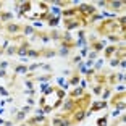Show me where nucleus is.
<instances>
[{"instance_id": "f257e3e1", "label": "nucleus", "mask_w": 126, "mask_h": 126, "mask_svg": "<svg viewBox=\"0 0 126 126\" xmlns=\"http://www.w3.org/2000/svg\"><path fill=\"white\" fill-rule=\"evenodd\" d=\"M94 11H95V8H94L92 5H81V7H79V10H78V13L84 16V18H82L84 21H87V16H89V15H94Z\"/></svg>"}, {"instance_id": "f03ea898", "label": "nucleus", "mask_w": 126, "mask_h": 126, "mask_svg": "<svg viewBox=\"0 0 126 126\" xmlns=\"http://www.w3.org/2000/svg\"><path fill=\"white\" fill-rule=\"evenodd\" d=\"M53 125H55V126H68V125H70V121L61 120V118H55V120H53Z\"/></svg>"}, {"instance_id": "7ed1b4c3", "label": "nucleus", "mask_w": 126, "mask_h": 126, "mask_svg": "<svg viewBox=\"0 0 126 126\" xmlns=\"http://www.w3.org/2000/svg\"><path fill=\"white\" fill-rule=\"evenodd\" d=\"M105 105H107L105 102H95V104L92 105V108H91V112H95V110H99V108H104Z\"/></svg>"}, {"instance_id": "20e7f679", "label": "nucleus", "mask_w": 126, "mask_h": 126, "mask_svg": "<svg viewBox=\"0 0 126 126\" xmlns=\"http://www.w3.org/2000/svg\"><path fill=\"white\" fill-rule=\"evenodd\" d=\"M108 5L112 7V8H113V10H116V8H120V7L123 5V3H121V2H110Z\"/></svg>"}, {"instance_id": "39448f33", "label": "nucleus", "mask_w": 126, "mask_h": 126, "mask_svg": "<svg viewBox=\"0 0 126 126\" xmlns=\"http://www.w3.org/2000/svg\"><path fill=\"white\" fill-rule=\"evenodd\" d=\"M8 31H10V33H16V31H20V26H18V24H10V26H8Z\"/></svg>"}, {"instance_id": "423d86ee", "label": "nucleus", "mask_w": 126, "mask_h": 126, "mask_svg": "<svg viewBox=\"0 0 126 126\" xmlns=\"http://www.w3.org/2000/svg\"><path fill=\"white\" fill-rule=\"evenodd\" d=\"M94 50H95V52H99V50H102L104 49V44H100V42H94Z\"/></svg>"}, {"instance_id": "0eeeda50", "label": "nucleus", "mask_w": 126, "mask_h": 126, "mask_svg": "<svg viewBox=\"0 0 126 126\" xmlns=\"http://www.w3.org/2000/svg\"><path fill=\"white\" fill-rule=\"evenodd\" d=\"M115 47H113V45H112V47H107V50H105V55H107V57H110V55L113 53V52H115Z\"/></svg>"}, {"instance_id": "6e6552de", "label": "nucleus", "mask_w": 126, "mask_h": 126, "mask_svg": "<svg viewBox=\"0 0 126 126\" xmlns=\"http://www.w3.org/2000/svg\"><path fill=\"white\" fill-rule=\"evenodd\" d=\"M97 123H99V126H107V118L104 116V118H100Z\"/></svg>"}, {"instance_id": "1a4fd4ad", "label": "nucleus", "mask_w": 126, "mask_h": 126, "mask_svg": "<svg viewBox=\"0 0 126 126\" xmlns=\"http://www.w3.org/2000/svg\"><path fill=\"white\" fill-rule=\"evenodd\" d=\"M49 24H50V26H55V24H57V23H58V18H50V20H49Z\"/></svg>"}, {"instance_id": "9d476101", "label": "nucleus", "mask_w": 126, "mask_h": 126, "mask_svg": "<svg viewBox=\"0 0 126 126\" xmlns=\"http://www.w3.org/2000/svg\"><path fill=\"white\" fill-rule=\"evenodd\" d=\"M81 94H82V91H81V89H74L71 95H73V97H76V95H81Z\"/></svg>"}, {"instance_id": "9b49d317", "label": "nucleus", "mask_w": 126, "mask_h": 126, "mask_svg": "<svg viewBox=\"0 0 126 126\" xmlns=\"http://www.w3.org/2000/svg\"><path fill=\"white\" fill-rule=\"evenodd\" d=\"M16 73H26V66H18Z\"/></svg>"}, {"instance_id": "f8f14e48", "label": "nucleus", "mask_w": 126, "mask_h": 126, "mask_svg": "<svg viewBox=\"0 0 126 126\" xmlns=\"http://www.w3.org/2000/svg\"><path fill=\"white\" fill-rule=\"evenodd\" d=\"M24 31H26L27 34H31V33H34V29H33V27H31V26H27L26 29H24Z\"/></svg>"}, {"instance_id": "ddd939ff", "label": "nucleus", "mask_w": 126, "mask_h": 126, "mask_svg": "<svg viewBox=\"0 0 126 126\" xmlns=\"http://www.w3.org/2000/svg\"><path fill=\"white\" fill-rule=\"evenodd\" d=\"M100 87H102V86H95V89H94V92H95V94H100V91H102Z\"/></svg>"}, {"instance_id": "4468645a", "label": "nucleus", "mask_w": 126, "mask_h": 126, "mask_svg": "<svg viewBox=\"0 0 126 126\" xmlns=\"http://www.w3.org/2000/svg\"><path fill=\"white\" fill-rule=\"evenodd\" d=\"M60 53H61V55H66V53H68V49H65V47H63V49L60 50Z\"/></svg>"}, {"instance_id": "2eb2a0df", "label": "nucleus", "mask_w": 126, "mask_h": 126, "mask_svg": "<svg viewBox=\"0 0 126 126\" xmlns=\"http://www.w3.org/2000/svg\"><path fill=\"white\" fill-rule=\"evenodd\" d=\"M78 81H79V78H73V79H71V84H76Z\"/></svg>"}, {"instance_id": "dca6fc26", "label": "nucleus", "mask_w": 126, "mask_h": 126, "mask_svg": "<svg viewBox=\"0 0 126 126\" xmlns=\"http://www.w3.org/2000/svg\"><path fill=\"white\" fill-rule=\"evenodd\" d=\"M73 61H74V63H79V61H81V57H76V58H74Z\"/></svg>"}, {"instance_id": "f3484780", "label": "nucleus", "mask_w": 126, "mask_h": 126, "mask_svg": "<svg viewBox=\"0 0 126 126\" xmlns=\"http://www.w3.org/2000/svg\"><path fill=\"white\" fill-rule=\"evenodd\" d=\"M0 76H2V78L5 76V71H3V70H0Z\"/></svg>"}]
</instances>
